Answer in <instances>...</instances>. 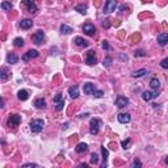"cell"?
Listing matches in <instances>:
<instances>
[{"label": "cell", "mask_w": 168, "mask_h": 168, "mask_svg": "<svg viewBox=\"0 0 168 168\" xmlns=\"http://www.w3.org/2000/svg\"><path fill=\"white\" fill-rule=\"evenodd\" d=\"M34 105H35V108H38V109H45L46 108V100L45 99H37L34 101Z\"/></svg>", "instance_id": "obj_22"}, {"label": "cell", "mask_w": 168, "mask_h": 168, "mask_svg": "<svg viewBox=\"0 0 168 168\" xmlns=\"http://www.w3.org/2000/svg\"><path fill=\"white\" fill-rule=\"evenodd\" d=\"M101 25H102V28H105V29H109V28H110L109 20H104V21L101 22Z\"/></svg>", "instance_id": "obj_39"}, {"label": "cell", "mask_w": 168, "mask_h": 168, "mask_svg": "<svg viewBox=\"0 0 168 168\" xmlns=\"http://www.w3.org/2000/svg\"><path fill=\"white\" fill-rule=\"evenodd\" d=\"M87 150H88V146L86 143H79V145L75 147V151H76L78 154H83V153H86Z\"/></svg>", "instance_id": "obj_24"}, {"label": "cell", "mask_w": 168, "mask_h": 168, "mask_svg": "<svg viewBox=\"0 0 168 168\" xmlns=\"http://www.w3.org/2000/svg\"><path fill=\"white\" fill-rule=\"evenodd\" d=\"M150 87H151V89H154V91H160V82H159V79H156V78L151 79Z\"/></svg>", "instance_id": "obj_18"}, {"label": "cell", "mask_w": 168, "mask_h": 168, "mask_svg": "<svg viewBox=\"0 0 168 168\" xmlns=\"http://www.w3.org/2000/svg\"><path fill=\"white\" fill-rule=\"evenodd\" d=\"M130 143H131V141H130V139H126V141H122L121 142V146L123 147V149H129V146H130Z\"/></svg>", "instance_id": "obj_36"}, {"label": "cell", "mask_w": 168, "mask_h": 168, "mask_svg": "<svg viewBox=\"0 0 168 168\" xmlns=\"http://www.w3.org/2000/svg\"><path fill=\"white\" fill-rule=\"evenodd\" d=\"M101 126H102V121H101V119H100V118H92L91 122H89V133L92 135L99 134Z\"/></svg>", "instance_id": "obj_2"}, {"label": "cell", "mask_w": 168, "mask_h": 168, "mask_svg": "<svg viewBox=\"0 0 168 168\" xmlns=\"http://www.w3.org/2000/svg\"><path fill=\"white\" fill-rule=\"evenodd\" d=\"M83 32H84V34L92 37V35H95V33H96V28H95L93 24L87 22V24H84V25H83Z\"/></svg>", "instance_id": "obj_7"}, {"label": "cell", "mask_w": 168, "mask_h": 168, "mask_svg": "<svg viewBox=\"0 0 168 168\" xmlns=\"http://www.w3.org/2000/svg\"><path fill=\"white\" fill-rule=\"evenodd\" d=\"M17 97H18L20 100H21V101H26V100L29 99V92H28L26 89H21V91H18Z\"/></svg>", "instance_id": "obj_21"}, {"label": "cell", "mask_w": 168, "mask_h": 168, "mask_svg": "<svg viewBox=\"0 0 168 168\" xmlns=\"http://www.w3.org/2000/svg\"><path fill=\"white\" fill-rule=\"evenodd\" d=\"M9 78H11V72H9V70H8L5 66H3L2 69H0V79H2L3 82H5V80H8Z\"/></svg>", "instance_id": "obj_12"}, {"label": "cell", "mask_w": 168, "mask_h": 168, "mask_svg": "<svg viewBox=\"0 0 168 168\" xmlns=\"http://www.w3.org/2000/svg\"><path fill=\"white\" fill-rule=\"evenodd\" d=\"M117 118H118V122H121V123H129L131 119V116L129 113H119L117 116Z\"/></svg>", "instance_id": "obj_13"}, {"label": "cell", "mask_w": 168, "mask_h": 168, "mask_svg": "<svg viewBox=\"0 0 168 168\" xmlns=\"http://www.w3.org/2000/svg\"><path fill=\"white\" fill-rule=\"evenodd\" d=\"M160 67H162V69H164V70H168V58H164L160 62Z\"/></svg>", "instance_id": "obj_35"}, {"label": "cell", "mask_w": 168, "mask_h": 168, "mask_svg": "<svg viewBox=\"0 0 168 168\" xmlns=\"http://www.w3.org/2000/svg\"><path fill=\"white\" fill-rule=\"evenodd\" d=\"M159 96V91H145L142 93V99L145 100V101H150V100H153L155 97H158Z\"/></svg>", "instance_id": "obj_8"}, {"label": "cell", "mask_w": 168, "mask_h": 168, "mask_svg": "<svg viewBox=\"0 0 168 168\" xmlns=\"http://www.w3.org/2000/svg\"><path fill=\"white\" fill-rule=\"evenodd\" d=\"M134 55L137 58H143V57H146V53H145V50H135Z\"/></svg>", "instance_id": "obj_32"}, {"label": "cell", "mask_w": 168, "mask_h": 168, "mask_svg": "<svg viewBox=\"0 0 168 168\" xmlns=\"http://www.w3.org/2000/svg\"><path fill=\"white\" fill-rule=\"evenodd\" d=\"M96 62H97V58H96L95 51L89 50L87 53V55H86V63H87V65H89V66H93V65H96Z\"/></svg>", "instance_id": "obj_9"}, {"label": "cell", "mask_w": 168, "mask_h": 168, "mask_svg": "<svg viewBox=\"0 0 168 168\" xmlns=\"http://www.w3.org/2000/svg\"><path fill=\"white\" fill-rule=\"evenodd\" d=\"M38 55H39V54H38L37 50H29V51H26V53L22 55V61H24V62H28V61H30V59L37 58Z\"/></svg>", "instance_id": "obj_10"}, {"label": "cell", "mask_w": 168, "mask_h": 168, "mask_svg": "<svg viewBox=\"0 0 168 168\" xmlns=\"http://www.w3.org/2000/svg\"><path fill=\"white\" fill-rule=\"evenodd\" d=\"M43 126H45V122L39 118H35V119H32L30 121V130H32V133H34V134L41 133L43 130Z\"/></svg>", "instance_id": "obj_1"}, {"label": "cell", "mask_w": 168, "mask_h": 168, "mask_svg": "<svg viewBox=\"0 0 168 168\" xmlns=\"http://www.w3.org/2000/svg\"><path fill=\"white\" fill-rule=\"evenodd\" d=\"M158 43L160 46H166L168 43V33H160L158 35Z\"/></svg>", "instance_id": "obj_14"}, {"label": "cell", "mask_w": 168, "mask_h": 168, "mask_svg": "<svg viewBox=\"0 0 168 168\" xmlns=\"http://www.w3.org/2000/svg\"><path fill=\"white\" fill-rule=\"evenodd\" d=\"M7 61H8V63H11V65H15V63H17L18 57L15 53H9L7 55Z\"/></svg>", "instance_id": "obj_23"}, {"label": "cell", "mask_w": 168, "mask_h": 168, "mask_svg": "<svg viewBox=\"0 0 168 168\" xmlns=\"http://www.w3.org/2000/svg\"><path fill=\"white\" fill-rule=\"evenodd\" d=\"M101 47L104 50H109L110 49V46H109V43H108L106 41H102V43H101Z\"/></svg>", "instance_id": "obj_40"}, {"label": "cell", "mask_w": 168, "mask_h": 168, "mask_svg": "<svg viewBox=\"0 0 168 168\" xmlns=\"http://www.w3.org/2000/svg\"><path fill=\"white\" fill-rule=\"evenodd\" d=\"M20 122H21V116L20 114H11L9 118H8L7 125L9 127H17L20 125Z\"/></svg>", "instance_id": "obj_5"}, {"label": "cell", "mask_w": 168, "mask_h": 168, "mask_svg": "<svg viewBox=\"0 0 168 168\" xmlns=\"http://www.w3.org/2000/svg\"><path fill=\"white\" fill-rule=\"evenodd\" d=\"M116 8H117V0H106L105 5H104V13L109 15L116 11Z\"/></svg>", "instance_id": "obj_3"}, {"label": "cell", "mask_w": 168, "mask_h": 168, "mask_svg": "<svg viewBox=\"0 0 168 168\" xmlns=\"http://www.w3.org/2000/svg\"><path fill=\"white\" fill-rule=\"evenodd\" d=\"M112 61H113V59H112L110 57H106L105 59H104V62H102L104 67H109V66H110V63H112Z\"/></svg>", "instance_id": "obj_34"}, {"label": "cell", "mask_w": 168, "mask_h": 168, "mask_svg": "<svg viewBox=\"0 0 168 168\" xmlns=\"http://www.w3.org/2000/svg\"><path fill=\"white\" fill-rule=\"evenodd\" d=\"M145 74H147V71L145 69H142V70H137V71H134L133 74H131V76L133 78H142Z\"/></svg>", "instance_id": "obj_27"}, {"label": "cell", "mask_w": 168, "mask_h": 168, "mask_svg": "<svg viewBox=\"0 0 168 168\" xmlns=\"http://www.w3.org/2000/svg\"><path fill=\"white\" fill-rule=\"evenodd\" d=\"M96 91L95 86L92 83H86L84 84V93L86 95H93V92Z\"/></svg>", "instance_id": "obj_17"}, {"label": "cell", "mask_w": 168, "mask_h": 168, "mask_svg": "<svg viewBox=\"0 0 168 168\" xmlns=\"http://www.w3.org/2000/svg\"><path fill=\"white\" fill-rule=\"evenodd\" d=\"M93 96H95V97H97V99H101L102 97V96H104V92L102 91H97V89H96L95 92H93Z\"/></svg>", "instance_id": "obj_37"}, {"label": "cell", "mask_w": 168, "mask_h": 168, "mask_svg": "<svg viewBox=\"0 0 168 168\" xmlns=\"http://www.w3.org/2000/svg\"><path fill=\"white\" fill-rule=\"evenodd\" d=\"M74 42H75V45L79 46V47H88V45H89V43L82 37H76L74 39Z\"/></svg>", "instance_id": "obj_20"}, {"label": "cell", "mask_w": 168, "mask_h": 168, "mask_svg": "<svg viewBox=\"0 0 168 168\" xmlns=\"http://www.w3.org/2000/svg\"><path fill=\"white\" fill-rule=\"evenodd\" d=\"M127 104H129V99L125 97V96H118L117 99H116V105L119 109H122V108H125Z\"/></svg>", "instance_id": "obj_11"}, {"label": "cell", "mask_w": 168, "mask_h": 168, "mask_svg": "<svg viewBox=\"0 0 168 168\" xmlns=\"http://www.w3.org/2000/svg\"><path fill=\"white\" fill-rule=\"evenodd\" d=\"M131 167H134V168H135V167H138V168H139V167H142V163H141V160H138V159H135V160H134L133 163H131Z\"/></svg>", "instance_id": "obj_38"}, {"label": "cell", "mask_w": 168, "mask_h": 168, "mask_svg": "<svg viewBox=\"0 0 168 168\" xmlns=\"http://www.w3.org/2000/svg\"><path fill=\"white\" fill-rule=\"evenodd\" d=\"M166 163H167V164H168V158H167V159H166Z\"/></svg>", "instance_id": "obj_42"}, {"label": "cell", "mask_w": 168, "mask_h": 168, "mask_svg": "<svg viewBox=\"0 0 168 168\" xmlns=\"http://www.w3.org/2000/svg\"><path fill=\"white\" fill-rule=\"evenodd\" d=\"M97 162H99V155L96 154V153H92V155H91V163H92V164H97Z\"/></svg>", "instance_id": "obj_31"}, {"label": "cell", "mask_w": 168, "mask_h": 168, "mask_svg": "<svg viewBox=\"0 0 168 168\" xmlns=\"http://www.w3.org/2000/svg\"><path fill=\"white\" fill-rule=\"evenodd\" d=\"M87 9H88V7L86 5V4H79V5L75 7V11H78L79 13H82V15H86Z\"/></svg>", "instance_id": "obj_26"}, {"label": "cell", "mask_w": 168, "mask_h": 168, "mask_svg": "<svg viewBox=\"0 0 168 168\" xmlns=\"http://www.w3.org/2000/svg\"><path fill=\"white\" fill-rule=\"evenodd\" d=\"M72 28L71 26H69V25H66V24H62L61 25V33H63V34H71L72 33Z\"/></svg>", "instance_id": "obj_25"}, {"label": "cell", "mask_w": 168, "mask_h": 168, "mask_svg": "<svg viewBox=\"0 0 168 168\" xmlns=\"http://www.w3.org/2000/svg\"><path fill=\"white\" fill-rule=\"evenodd\" d=\"M32 25H33V21L30 18H24L20 21V28L21 29H29V28H32Z\"/></svg>", "instance_id": "obj_16"}, {"label": "cell", "mask_w": 168, "mask_h": 168, "mask_svg": "<svg viewBox=\"0 0 168 168\" xmlns=\"http://www.w3.org/2000/svg\"><path fill=\"white\" fill-rule=\"evenodd\" d=\"M63 108H65V100H62V101H59V102H55V110L61 112V110H63Z\"/></svg>", "instance_id": "obj_30"}, {"label": "cell", "mask_w": 168, "mask_h": 168, "mask_svg": "<svg viewBox=\"0 0 168 168\" xmlns=\"http://www.w3.org/2000/svg\"><path fill=\"white\" fill-rule=\"evenodd\" d=\"M62 100H65V99H63V95H62V93H57V95L54 96L53 101H54V102H59V101H62Z\"/></svg>", "instance_id": "obj_33"}, {"label": "cell", "mask_w": 168, "mask_h": 168, "mask_svg": "<svg viewBox=\"0 0 168 168\" xmlns=\"http://www.w3.org/2000/svg\"><path fill=\"white\" fill-rule=\"evenodd\" d=\"M22 5L26 8L28 12H30V13H35L38 9L37 4H35V0H22Z\"/></svg>", "instance_id": "obj_4"}, {"label": "cell", "mask_w": 168, "mask_h": 168, "mask_svg": "<svg viewBox=\"0 0 168 168\" xmlns=\"http://www.w3.org/2000/svg\"><path fill=\"white\" fill-rule=\"evenodd\" d=\"M13 45H15L16 47H22V46H24V39L20 38V37L15 38V39H13Z\"/></svg>", "instance_id": "obj_29"}, {"label": "cell", "mask_w": 168, "mask_h": 168, "mask_svg": "<svg viewBox=\"0 0 168 168\" xmlns=\"http://www.w3.org/2000/svg\"><path fill=\"white\" fill-rule=\"evenodd\" d=\"M101 153H102V168H106V166H108V163H106V160H108V156H109V151H108L105 147H101Z\"/></svg>", "instance_id": "obj_19"}, {"label": "cell", "mask_w": 168, "mask_h": 168, "mask_svg": "<svg viewBox=\"0 0 168 168\" xmlns=\"http://www.w3.org/2000/svg\"><path fill=\"white\" fill-rule=\"evenodd\" d=\"M12 3H9V2H3L2 3V9L3 11H11L12 9Z\"/></svg>", "instance_id": "obj_28"}, {"label": "cell", "mask_w": 168, "mask_h": 168, "mask_svg": "<svg viewBox=\"0 0 168 168\" xmlns=\"http://www.w3.org/2000/svg\"><path fill=\"white\" fill-rule=\"evenodd\" d=\"M32 39H33V42L35 45H42L43 41H45V33H43L42 30H37L32 35Z\"/></svg>", "instance_id": "obj_6"}, {"label": "cell", "mask_w": 168, "mask_h": 168, "mask_svg": "<svg viewBox=\"0 0 168 168\" xmlns=\"http://www.w3.org/2000/svg\"><path fill=\"white\" fill-rule=\"evenodd\" d=\"M69 93L71 99H78L79 97V87L78 86H72L69 88Z\"/></svg>", "instance_id": "obj_15"}, {"label": "cell", "mask_w": 168, "mask_h": 168, "mask_svg": "<svg viewBox=\"0 0 168 168\" xmlns=\"http://www.w3.org/2000/svg\"><path fill=\"white\" fill-rule=\"evenodd\" d=\"M22 167H37V164L35 163H25Z\"/></svg>", "instance_id": "obj_41"}]
</instances>
